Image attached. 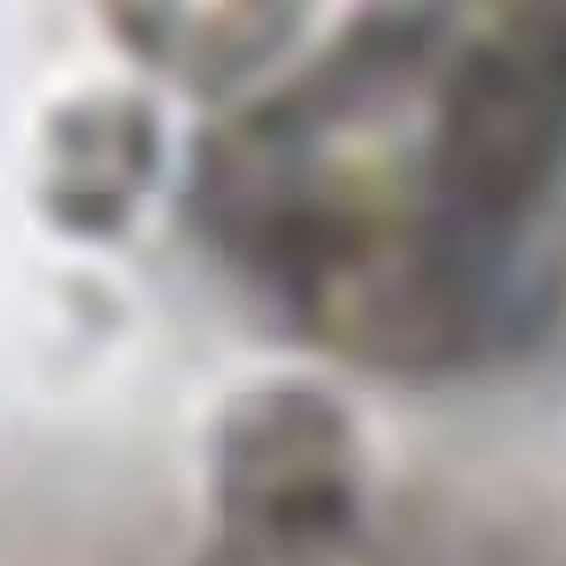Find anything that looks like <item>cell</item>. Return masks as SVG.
Masks as SVG:
<instances>
[{"mask_svg":"<svg viewBox=\"0 0 566 566\" xmlns=\"http://www.w3.org/2000/svg\"><path fill=\"white\" fill-rule=\"evenodd\" d=\"M218 542L200 566H386L361 530L355 436L324 411H255L224 430Z\"/></svg>","mask_w":566,"mask_h":566,"instance_id":"obj_1","label":"cell"}]
</instances>
